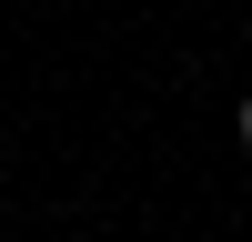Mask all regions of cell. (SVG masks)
<instances>
[{"label": "cell", "mask_w": 252, "mask_h": 242, "mask_svg": "<svg viewBox=\"0 0 252 242\" xmlns=\"http://www.w3.org/2000/svg\"><path fill=\"white\" fill-rule=\"evenodd\" d=\"M232 131H242V141H252V101H242V111H232Z\"/></svg>", "instance_id": "obj_1"}]
</instances>
